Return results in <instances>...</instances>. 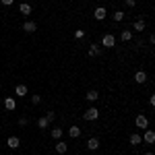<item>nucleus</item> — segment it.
<instances>
[{"label":"nucleus","instance_id":"f257e3e1","mask_svg":"<svg viewBox=\"0 0 155 155\" xmlns=\"http://www.w3.org/2000/svg\"><path fill=\"white\" fill-rule=\"evenodd\" d=\"M83 118L87 120V122H93V120H97V118H99V110H97L95 106H91L89 110H85Z\"/></svg>","mask_w":155,"mask_h":155},{"label":"nucleus","instance_id":"f03ea898","mask_svg":"<svg viewBox=\"0 0 155 155\" xmlns=\"http://www.w3.org/2000/svg\"><path fill=\"white\" fill-rule=\"evenodd\" d=\"M101 46H106V48H114V46H116V37L112 35V33H106V35L101 37Z\"/></svg>","mask_w":155,"mask_h":155},{"label":"nucleus","instance_id":"7ed1b4c3","mask_svg":"<svg viewBox=\"0 0 155 155\" xmlns=\"http://www.w3.org/2000/svg\"><path fill=\"white\" fill-rule=\"evenodd\" d=\"M134 124H137V128H147V126H149V118H147L145 114H139L137 120H134Z\"/></svg>","mask_w":155,"mask_h":155},{"label":"nucleus","instance_id":"20e7f679","mask_svg":"<svg viewBox=\"0 0 155 155\" xmlns=\"http://www.w3.org/2000/svg\"><path fill=\"white\" fill-rule=\"evenodd\" d=\"M93 17H95L97 21H104V19L107 17V11L104 8V6H97L95 11H93Z\"/></svg>","mask_w":155,"mask_h":155},{"label":"nucleus","instance_id":"39448f33","mask_svg":"<svg viewBox=\"0 0 155 155\" xmlns=\"http://www.w3.org/2000/svg\"><path fill=\"white\" fill-rule=\"evenodd\" d=\"M141 139H143L147 145H153V143H155V132H153V130H145V134L141 137Z\"/></svg>","mask_w":155,"mask_h":155},{"label":"nucleus","instance_id":"423d86ee","mask_svg":"<svg viewBox=\"0 0 155 155\" xmlns=\"http://www.w3.org/2000/svg\"><path fill=\"white\" fill-rule=\"evenodd\" d=\"M87 149H89V151H97V149H99V139L91 137V139L87 141Z\"/></svg>","mask_w":155,"mask_h":155},{"label":"nucleus","instance_id":"0eeeda50","mask_svg":"<svg viewBox=\"0 0 155 155\" xmlns=\"http://www.w3.org/2000/svg\"><path fill=\"white\" fill-rule=\"evenodd\" d=\"M134 81H137V83H139V85L147 83V72H145V71H139V72H137V74H134Z\"/></svg>","mask_w":155,"mask_h":155},{"label":"nucleus","instance_id":"6e6552de","mask_svg":"<svg viewBox=\"0 0 155 155\" xmlns=\"http://www.w3.org/2000/svg\"><path fill=\"white\" fill-rule=\"evenodd\" d=\"M6 145H8L11 149H17V147L21 145V139H19V137H8V141H6Z\"/></svg>","mask_w":155,"mask_h":155},{"label":"nucleus","instance_id":"1a4fd4ad","mask_svg":"<svg viewBox=\"0 0 155 155\" xmlns=\"http://www.w3.org/2000/svg\"><path fill=\"white\" fill-rule=\"evenodd\" d=\"M66 149H68V145L64 143V141H58V143H56V155L66 153Z\"/></svg>","mask_w":155,"mask_h":155},{"label":"nucleus","instance_id":"9d476101","mask_svg":"<svg viewBox=\"0 0 155 155\" xmlns=\"http://www.w3.org/2000/svg\"><path fill=\"white\" fill-rule=\"evenodd\" d=\"M19 11H21V15H25V17H29V15H31V4H27V2H23V4H19Z\"/></svg>","mask_w":155,"mask_h":155},{"label":"nucleus","instance_id":"9b49d317","mask_svg":"<svg viewBox=\"0 0 155 155\" xmlns=\"http://www.w3.org/2000/svg\"><path fill=\"white\" fill-rule=\"evenodd\" d=\"M23 29L27 31V33H33V31L37 29V25L33 23V21H25V23H23Z\"/></svg>","mask_w":155,"mask_h":155},{"label":"nucleus","instance_id":"f8f14e48","mask_svg":"<svg viewBox=\"0 0 155 155\" xmlns=\"http://www.w3.org/2000/svg\"><path fill=\"white\" fill-rule=\"evenodd\" d=\"M68 137H71V139H79V137H81V128H79V126H71V128H68Z\"/></svg>","mask_w":155,"mask_h":155},{"label":"nucleus","instance_id":"ddd939ff","mask_svg":"<svg viewBox=\"0 0 155 155\" xmlns=\"http://www.w3.org/2000/svg\"><path fill=\"white\" fill-rule=\"evenodd\" d=\"M4 107H6L8 112H12V110L17 107V101H15L12 97H6V99H4Z\"/></svg>","mask_w":155,"mask_h":155},{"label":"nucleus","instance_id":"4468645a","mask_svg":"<svg viewBox=\"0 0 155 155\" xmlns=\"http://www.w3.org/2000/svg\"><path fill=\"white\" fill-rule=\"evenodd\" d=\"M132 29H134V31H139V33H143L145 21H143V19H137V21H134V25H132Z\"/></svg>","mask_w":155,"mask_h":155},{"label":"nucleus","instance_id":"2eb2a0df","mask_svg":"<svg viewBox=\"0 0 155 155\" xmlns=\"http://www.w3.org/2000/svg\"><path fill=\"white\" fill-rule=\"evenodd\" d=\"M15 93H17L19 97H27V85H17Z\"/></svg>","mask_w":155,"mask_h":155},{"label":"nucleus","instance_id":"dca6fc26","mask_svg":"<svg viewBox=\"0 0 155 155\" xmlns=\"http://www.w3.org/2000/svg\"><path fill=\"white\" fill-rule=\"evenodd\" d=\"M120 39H122L124 44H126V41H130V39H132V31H128V29H124V31L120 33Z\"/></svg>","mask_w":155,"mask_h":155},{"label":"nucleus","instance_id":"f3484780","mask_svg":"<svg viewBox=\"0 0 155 155\" xmlns=\"http://www.w3.org/2000/svg\"><path fill=\"white\" fill-rule=\"evenodd\" d=\"M128 141H130V145H141V143H143V139H141V134H137V132H132V134H130V139H128Z\"/></svg>","mask_w":155,"mask_h":155},{"label":"nucleus","instance_id":"a211bd4d","mask_svg":"<svg viewBox=\"0 0 155 155\" xmlns=\"http://www.w3.org/2000/svg\"><path fill=\"white\" fill-rule=\"evenodd\" d=\"M99 52H101V50H99L97 44H91V46H89V56H99Z\"/></svg>","mask_w":155,"mask_h":155},{"label":"nucleus","instance_id":"6ab92c4d","mask_svg":"<svg viewBox=\"0 0 155 155\" xmlns=\"http://www.w3.org/2000/svg\"><path fill=\"white\" fill-rule=\"evenodd\" d=\"M62 134H64V130H62V128H52V139L60 141V139H62Z\"/></svg>","mask_w":155,"mask_h":155},{"label":"nucleus","instance_id":"aec40b11","mask_svg":"<svg viewBox=\"0 0 155 155\" xmlns=\"http://www.w3.org/2000/svg\"><path fill=\"white\" fill-rule=\"evenodd\" d=\"M87 99H89V101H91V104H93V101H97V97H99V93H97L95 89H93V91H89V93H87Z\"/></svg>","mask_w":155,"mask_h":155},{"label":"nucleus","instance_id":"412c9836","mask_svg":"<svg viewBox=\"0 0 155 155\" xmlns=\"http://www.w3.org/2000/svg\"><path fill=\"white\" fill-rule=\"evenodd\" d=\"M48 124H50V122H48V118H46V116H41V118H37V126H39V128H46Z\"/></svg>","mask_w":155,"mask_h":155},{"label":"nucleus","instance_id":"4be33fe9","mask_svg":"<svg viewBox=\"0 0 155 155\" xmlns=\"http://www.w3.org/2000/svg\"><path fill=\"white\" fill-rule=\"evenodd\" d=\"M112 19H114L116 23H120V21L124 19V12H122V11H116V12H114V15H112Z\"/></svg>","mask_w":155,"mask_h":155},{"label":"nucleus","instance_id":"5701e85b","mask_svg":"<svg viewBox=\"0 0 155 155\" xmlns=\"http://www.w3.org/2000/svg\"><path fill=\"white\" fill-rule=\"evenodd\" d=\"M83 37H85L83 29H77V31H74V39H83Z\"/></svg>","mask_w":155,"mask_h":155},{"label":"nucleus","instance_id":"b1692460","mask_svg":"<svg viewBox=\"0 0 155 155\" xmlns=\"http://www.w3.org/2000/svg\"><path fill=\"white\" fill-rule=\"evenodd\" d=\"M46 118H48V122H54V120H56V112H48Z\"/></svg>","mask_w":155,"mask_h":155},{"label":"nucleus","instance_id":"393cba45","mask_svg":"<svg viewBox=\"0 0 155 155\" xmlns=\"http://www.w3.org/2000/svg\"><path fill=\"white\" fill-rule=\"evenodd\" d=\"M31 101H33V104H39V101H41V95H31Z\"/></svg>","mask_w":155,"mask_h":155},{"label":"nucleus","instance_id":"a878e982","mask_svg":"<svg viewBox=\"0 0 155 155\" xmlns=\"http://www.w3.org/2000/svg\"><path fill=\"white\" fill-rule=\"evenodd\" d=\"M25 124H27V118L21 116V118H19V126H25Z\"/></svg>","mask_w":155,"mask_h":155},{"label":"nucleus","instance_id":"bb28decb","mask_svg":"<svg viewBox=\"0 0 155 155\" xmlns=\"http://www.w3.org/2000/svg\"><path fill=\"white\" fill-rule=\"evenodd\" d=\"M134 4H137L134 0H126V6H128V8H134Z\"/></svg>","mask_w":155,"mask_h":155},{"label":"nucleus","instance_id":"cd10ccee","mask_svg":"<svg viewBox=\"0 0 155 155\" xmlns=\"http://www.w3.org/2000/svg\"><path fill=\"white\" fill-rule=\"evenodd\" d=\"M0 2H2L4 6H11V4H12V2H15V0H0Z\"/></svg>","mask_w":155,"mask_h":155},{"label":"nucleus","instance_id":"c85d7f7f","mask_svg":"<svg viewBox=\"0 0 155 155\" xmlns=\"http://www.w3.org/2000/svg\"><path fill=\"white\" fill-rule=\"evenodd\" d=\"M147 155H153V153H147Z\"/></svg>","mask_w":155,"mask_h":155}]
</instances>
